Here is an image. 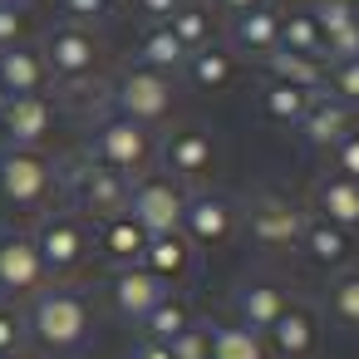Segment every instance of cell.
<instances>
[{
    "label": "cell",
    "instance_id": "cell-1",
    "mask_svg": "<svg viewBox=\"0 0 359 359\" xmlns=\"http://www.w3.org/2000/svg\"><path fill=\"white\" fill-rule=\"evenodd\" d=\"M25 339L45 354H79L94 334V300L79 285H45L25 300Z\"/></svg>",
    "mask_w": 359,
    "mask_h": 359
},
{
    "label": "cell",
    "instance_id": "cell-2",
    "mask_svg": "<svg viewBox=\"0 0 359 359\" xmlns=\"http://www.w3.org/2000/svg\"><path fill=\"white\" fill-rule=\"evenodd\" d=\"M158 143H163L158 128L133 123V118L104 109L94 118V128H89V153L84 158H94V163H104V168H114V172H123L133 182V177H143V172L158 168Z\"/></svg>",
    "mask_w": 359,
    "mask_h": 359
},
{
    "label": "cell",
    "instance_id": "cell-3",
    "mask_svg": "<svg viewBox=\"0 0 359 359\" xmlns=\"http://www.w3.org/2000/svg\"><path fill=\"white\" fill-rule=\"evenodd\" d=\"M128 187H133V182H128L123 172H114V168H104V163H94V158H79V163L60 168V192L69 197V212L84 217L89 226H99V222L128 212Z\"/></svg>",
    "mask_w": 359,
    "mask_h": 359
},
{
    "label": "cell",
    "instance_id": "cell-4",
    "mask_svg": "<svg viewBox=\"0 0 359 359\" xmlns=\"http://www.w3.org/2000/svg\"><path fill=\"white\" fill-rule=\"evenodd\" d=\"M0 197L15 212H45L60 197V163L40 148H6L0 143Z\"/></svg>",
    "mask_w": 359,
    "mask_h": 359
},
{
    "label": "cell",
    "instance_id": "cell-5",
    "mask_svg": "<svg viewBox=\"0 0 359 359\" xmlns=\"http://www.w3.org/2000/svg\"><path fill=\"white\" fill-rule=\"evenodd\" d=\"M30 241H35V256H40V266H45V276L55 285L69 280V276H79L89 266V256H94V231L69 207L65 212H45L40 226L30 231Z\"/></svg>",
    "mask_w": 359,
    "mask_h": 359
},
{
    "label": "cell",
    "instance_id": "cell-6",
    "mask_svg": "<svg viewBox=\"0 0 359 359\" xmlns=\"http://www.w3.org/2000/svg\"><path fill=\"white\" fill-rule=\"evenodd\" d=\"M109 109L133 118V123H148V128H163L177 109V84L172 74H158V69H138L128 65L114 84H109Z\"/></svg>",
    "mask_w": 359,
    "mask_h": 359
},
{
    "label": "cell",
    "instance_id": "cell-7",
    "mask_svg": "<svg viewBox=\"0 0 359 359\" xmlns=\"http://www.w3.org/2000/svg\"><path fill=\"white\" fill-rule=\"evenodd\" d=\"M40 55H45V69L55 84H89L104 65V50H99V35L84 30V25H50L45 40H40Z\"/></svg>",
    "mask_w": 359,
    "mask_h": 359
},
{
    "label": "cell",
    "instance_id": "cell-8",
    "mask_svg": "<svg viewBox=\"0 0 359 359\" xmlns=\"http://www.w3.org/2000/svg\"><path fill=\"white\" fill-rule=\"evenodd\" d=\"M187 192L177 177H168L163 168L133 177L128 187V217L148 231V236H168V231H182V207H187Z\"/></svg>",
    "mask_w": 359,
    "mask_h": 359
},
{
    "label": "cell",
    "instance_id": "cell-9",
    "mask_svg": "<svg viewBox=\"0 0 359 359\" xmlns=\"http://www.w3.org/2000/svg\"><path fill=\"white\" fill-rule=\"evenodd\" d=\"M158 168L168 177H177L182 187H197L217 168V138L207 128H197V123H182L158 143Z\"/></svg>",
    "mask_w": 359,
    "mask_h": 359
},
{
    "label": "cell",
    "instance_id": "cell-10",
    "mask_svg": "<svg viewBox=\"0 0 359 359\" xmlns=\"http://www.w3.org/2000/svg\"><path fill=\"white\" fill-rule=\"evenodd\" d=\"M241 226V207L226 197V192H207V187H192L187 192V207H182V236L192 246H226Z\"/></svg>",
    "mask_w": 359,
    "mask_h": 359
},
{
    "label": "cell",
    "instance_id": "cell-11",
    "mask_svg": "<svg viewBox=\"0 0 359 359\" xmlns=\"http://www.w3.org/2000/svg\"><path fill=\"white\" fill-rule=\"evenodd\" d=\"M168 295H172V285L158 280L148 266H114L109 280H104V300H109V310H114L118 320H128V325H138V320H143L148 310H158Z\"/></svg>",
    "mask_w": 359,
    "mask_h": 359
},
{
    "label": "cell",
    "instance_id": "cell-12",
    "mask_svg": "<svg viewBox=\"0 0 359 359\" xmlns=\"http://www.w3.org/2000/svg\"><path fill=\"white\" fill-rule=\"evenodd\" d=\"M45 285H50V276H45V266L35 256L30 231L6 226V231H0V300H6V305L11 300H30Z\"/></svg>",
    "mask_w": 359,
    "mask_h": 359
},
{
    "label": "cell",
    "instance_id": "cell-13",
    "mask_svg": "<svg viewBox=\"0 0 359 359\" xmlns=\"http://www.w3.org/2000/svg\"><path fill=\"white\" fill-rule=\"evenodd\" d=\"M305 222H310V217H305L295 202L276 197V192H261V197L246 207V231H251V241H256L261 251H295Z\"/></svg>",
    "mask_w": 359,
    "mask_h": 359
},
{
    "label": "cell",
    "instance_id": "cell-14",
    "mask_svg": "<svg viewBox=\"0 0 359 359\" xmlns=\"http://www.w3.org/2000/svg\"><path fill=\"white\" fill-rule=\"evenodd\" d=\"M295 295L285 290V280L280 276H246V280H236V290H231V310H236V325L241 330H251V334H266L280 315H285V305H290Z\"/></svg>",
    "mask_w": 359,
    "mask_h": 359
},
{
    "label": "cell",
    "instance_id": "cell-15",
    "mask_svg": "<svg viewBox=\"0 0 359 359\" xmlns=\"http://www.w3.org/2000/svg\"><path fill=\"white\" fill-rule=\"evenodd\" d=\"M320 334H325L320 310H315V305H305V300H290V305H285V315H280L261 339H266V354H271V359H315Z\"/></svg>",
    "mask_w": 359,
    "mask_h": 359
},
{
    "label": "cell",
    "instance_id": "cell-16",
    "mask_svg": "<svg viewBox=\"0 0 359 359\" xmlns=\"http://www.w3.org/2000/svg\"><path fill=\"white\" fill-rule=\"evenodd\" d=\"M55 99L50 94H25V99H6V114H0V133H6V148H45L55 133Z\"/></svg>",
    "mask_w": 359,
    "mask_h": 359
},
{
    "label": "cell",
    "instance_id": "cell-17",
    "mask_svg": "<svg viewBox=\"0 0 359 359\" xmlns=\"http://www.w3.org/2000/svg\"><path fill=\"white\" fill-rule=\"evenodd\" d=\"M295 251L315 266V271H349L354 261H359V236L354 231H344V226H330V222H320V217H310L305 222V231H300V241H295Z\"/></svg>",
    "mask_w": 359,
    "mask_h": 359
},
{
    "label": "cell",
    "instance_id": "cell-18",
    "mask_svg": "<svg viewBox=\"0 0 359 359\" xmlns=\"http://www.w3.org/2000/svg\"><path fill=\"white\" fill-rule=\"evenodd\" d=\"M0 89H6V99L50 94V69H45L40 45L20 40V45H11V50H0Z\"/></svg>",
    "mask_w": 359,
    "mask_h": 359
},
{
    "label": "cell",
    "instance_id": "cell-19",
    "mask_svg": "<svg viewBox=\"0 0 359 359\" xmlns=\"http://www.w3.org/2000/svg\"><path fill=\"white\" fill-rule=\"evenodd\" d=\"M226 35H231V50H236V55L266 60V55H271V50L280 45V6L261 0L256 11H241V15H231Z\"/></svg>",
    "mask_w": 359,
    "mask_h": 359
},
{
    "label": "cell",
    "instance_id": "cell-20",
    "mask_svg": "<svg viewBox=\"0 0 359 359\" xmlns=\"http://www.w3.org/2000/svg\"><path fill=\"white\" fill-rule=\"evenodd\" d=\"M349 128H354V109H344V104H339V99H330L325 89L310 99V109H305V114H300V123H295V133H300L310 148H325V153H330Z\"/></svg>",
    "mask_w": 359,
    "mask_h": 359
},
{
    "label": "cell",
    "instance_id": "cell-21",
    "mask_svg": "<svg viewBox=\"0 0 359 359\" xmlns=\"http://www.w3.org/2000/svg\"><path fill=\"white\" fill-rule=\"evenodd\" d=\"M310 197H315V217H320V222L344 226V231H359V182H354V177L320 172Z\"/></svg>",
    "mask_w": 359,
    "mask_h": 359
},
{
    "label": "cell",
    "instance_id": "cell-22",
    "mask_svg": "<svg viewBox=\"0 0 359 359\" xmlns=\"http://www.w3.org/2000/svg\"><path fill=\"white\" fill-rule=\"evenodd\" d=\"M192 89H202V94H217V89H226L231 79H236V50L226 45V40H212V45H202V50H192L187 60H182V69H177Z\"/></svg>",
    "mask_w": 359,
    "mask_h": 359
},
{
    "label": "cell",
    "instance_id": "cell-23",
    "mask_svg": "<svg viewBox=\"0 0 359 359\" xmlns=\"http://www.w3.org/2000/svg\"><path fill=\"white\" fill-rule=\"evenodd\" d=\"M94 246H99V256H104L109 266H138V261H143V246H148V231H143L128 212H118V217L99 222Z\"/></svg>",
    "mask_w": 359,
    "mask_h": 359
},
{
    "label": "cell",
    "instance_id": "cell-24",
    "mask_svg": "<svg viewBox=\"0 0 359 359\" xmlns=\"http://www.w3.org/2000/svg\"><path fill=\"white\" fill-rule=\"evenodd\" d=\"M192 241L182 236V231H168V236H148V246H143V261L138 266H148L158 280H187L192 276Z\"/></svg>",
    "mask_w": 359,
    "mask_h": 359
},
{
    "label": "cell",
    "instance_id": "cell-25",
    "mask_svg": "<svg viewBox=\"0 0 359 359\" xmlns=\"http://www.w3.org/2000/svg\"><path fill=\"white\" fill-rule=\"evenodd\" d=\"M261 65H266V79H285V84H295V89H310V94H320V89H325V74H330L325 60L295 55V50H280V45H276Z\"/></svg>",
    "mask_w": 359,
    "mask_h": 359
},
{
    "label": "cell",
    "instance_id": "cell-26",
    "mask_svg": "<svg viewBox=\"0 0 359 359\" xmlns=\"http://www.w3.org/2000/svg\"><path fill=\"white\" fill-rule=\"evenodd\" d=\"M197 325V310H192V300L187 295H168L158 310H148L143 320H138V330H143V344H172L182 330H192Z\"/></svg>",
    "mask_w": 359,
    "mask_h": 359
},
{
    "label": "cell",
    "instance_id": "cell-27",
    "mask_svg": "<svg viewBox=\"0 0 359 359\" xmlns=\"http://www.w3.org/2000/svg\"><path fill=\"white\" fill-rule=\"evenodd\" d=\"M177 40H182V50L192 55V50H202V45H212L222 30H217V15H212V6H207V0H182V6L163 20Z\"/></svg>",
    "mask_w": 359,
    "mask_h": 359
},
{
    "label": "cell",
    "instance_id": "cell-28",
    "mask_svg": "<svg viewBox=\"0 0 359 359\" xmlns=\"http://www.w3.org/2000/svg\"><path fill=\"white\" fill-rule=\"evenodd\" d=\"M182 60H187V50H182V40L168 25H148L143 40H138V55H133L138 69H158V74H177Z\"/></svg>",
    "mask_w": 359,
    "mask_h": 359
},
{
    "label": "cell",
    "instance_id": "cell-29",
    "mask_svg": "<svg viewBox=\"0 0 359 359\" xmlns=\"http://www.w3.org/2000/svg\"><path fill=\"white\" fill-rule=\"evenodd\" d=\"M310 89H295V84H285V79H266L261 84V109H266V118L271 123H285V128H295L300 123V114L310 109Z\"/></svg>",
    "mask_w": 359,
    "mask_h": 359
},
{
    "label": "cell",
    "instance_id": "cell-30",
    "mask_svg": "<svg viewBox=\"0 0 359 359\" xmlns=\"http://www.w3.org/2000/svg\"><path fill=\"white\" fill-rule=\"evenodd\" d=\"M207 334H212V354H207V359H271V354H266V339L251 334V330H241L236 320L207 325Z\"/></svg>",
    "mask_w": 359,
    "mask_h": 359
},
{
    "label": "cell",
    "instance_id": "cell-31",
    "mask_svg": "<svg viewBox=\"0 0 359 359\" xmlns=\"http://www.w3.org/2000/svg\"><path fill=\"white\" fill-rule=\"evenodd\" d=\"M280 50H295V55H315V60H325V35H320L310 6H300V11H280Z\"/></svg>",
    "mask_w": 359,
    "mask_h": 359
},
{
    "label": "cell",
    "instance_id": "cell-32",
    "mask_svg": "<svg viewBox=\"0 0 359 359\" xmlns=\"http://www.w3.org/2000/svg\"><path fill=\"white\" fill-rule=\"evenodd\" d=\"M325 310H330L334 325L359 330V271H354V266L330 276V285H325Z\"/></svg>",
    "mask_w": 359,
    "mask_h": 359
},
{
    "label": "cell",
    "instance_id": "cell-33",
    "mask_svg": "<svg viewBox=\"0 0 359 359\" xmlns=\"http://www.w3.org/2000/svg\"><path fill=\"white\" fill-rule=\"evenodd\" d=\"M325 94L339 99L344 109H359V60H339L325 74Z\"/></svg>",
    "mask_w": 359,
    "mask_h": 359
},
{
    "label": "cell",
    "instance_id": "cell-34",
    "mask_svg": "<svg viewBox=\"0 0 359 359\" xmlns=\"http://www.w3.org/2000/svg\"><path fill=\"white\" fill-rule=\"evenodd\" d=\"M55 11H60L65 25H84V30H94V25H104L114 15L109 0H55Z\"/></svg>",
    "mask_w": 359,
    "mask_h": 359
},
{
    "label": "cell",
    "instance_id": "cell-35",
    "mask_svg": "<svg viewBox=\"0 0 359 359\" xmlns=\"http://www.w3.org/2000/svg\"><path fill=\"white\" fill-rule=\"evenodd\" d=\"M30 35V6H15V0H0V50H11Z\"/></svg>",
    "mask_w": 359,
    "mask_h": 359
},
{
    "label": "cell",
    "instance_id": "cell-36",
    "mask_svg": "<svg viewBox=\"0 0 359 359\" xmlns=\"http://www.w3.org/2000/svg\"><path fill=\"white\" fill-rule=\"evenodd\" d=\"M330 172H339V177H354L359 182V123L330 148Z\"/></svg>",
    "mask_w": 359,
    "mask_h": 359
},
{
    "label": "cell",
    "instance_id": "cell-37",
    "mask_svg": "<svg viewBox=\"0 0 359 359\" xmlns=\"http://www.w3.org/2000/svg\"><path fill=\"white\" fill-rule=\"evenodd\" d=\"M168 354H172V359H207V354H212V334H207V325L197 320L192 330H182V334L168 344Z\"/></svg>",
    "mask_w": 359,
    "mask_h": 359
},
{
    "label": "cell",
    "instance_id": "cell-38",
    "mask_svg": "<svg viewBox=\"0 0 359 359\" xmlns=\"http://www.w3.org/2000/svg\"><path fill=\"white\" fill-rule=\"evenodd\" d=\"M20 349H25V315L0 300V354H20Z\"/></svg>",
    "mask_w": 359,
    "mask_h": 359
},
{
    "label": "cell",
    "instance_id": "cell-39",
    "mask_svg": "<svg viewBox=\"0 0 359 359\" xmlns=\"http://www.w3.org/2000/svg\"><path fill=\"white\" fill-rule=\"evenodd\" d=\"M177 6H182V0H133V11H138L148 25H163V20H168Z\"/></svg>",
    "mask_w": 359,
    "mask_h": 359
},
{
    "label": "cell",
    "instance_id": "cell-40",
    "mask_svg": "<svg viewBox=\"0 0 359 359\" xmlns=\"http://www.w3.org/2000/svg\"><path fill=\"white\" fill-rule=\"evenodd\" d=\"M217 11H226V15H241V11H256L261 0H212Z\"/></svg>",
    "mask_w": 359,
    "mask_h": 359
},
{
    "label": "cell",
    "instance_id": "cell-41",
    "mask_svg": "<svg viewBox=\"0 0 359 359\" xmlns=\"http://www.w3.org/2000/svg\"><path fill=\"white\" fill-rule=\"evenodd\" d=\"M138 359H172V354H168V344H143Z\"/></svg>",
    "mask_w": 359,
    "mask_h": 359
},
{
    "label": "cell",
    "instance_id": "cell-42",
    "mask_svg": "<svg viewBox=\"0 0 359 359\" xmlns=\"http://www.w3.org/2000/svg\"><path fill=\"white\" fill-rule=\"evenodd\" d=\"M109 11H133V0H109Z\"/></svg>",
    "mask_w": 359,
    "mask_h": 359
},
{
    "label": "cell",
    "instance_id": "cell-43",
    "mask_svg": "<svg viewBox=\"0 0 359 359\" xmlns=\"http://www.w3.org/2000/svg\"><path fill=\"white\" fill-rule=\"evenodd\" d=\"M0 114H6V89H0Z\"/></svg>",
    "mask_w": 359,
    "mask_h": 359
},
{
    "label": "cell",
    "instance_id": "cell-44",
    "mask_svg": "<svg viewBox=\"0 0 359 359\" xmlns=\"http://www.w3.org/2000/svg\"><path fill=\"white\" fill-rule=\"evenodd\" d=\"M0 359H25V354H0Z\"/></svg>",
    "mask_w": 359,
    "mask_h": 359
},
{
    "label": "cell",
    "instance_id": "cell-45",
    "mask_svg": "<svg viewBox=\"0 0 359 359\" xmlns=\"http://www.w3.org/2000/svg\"><path fill=\"white\" fill-rule=\"evenodd\" d=\"M349 6H354V15H359V0H349Z\"/></svg>",
    "mask_w": 359,
    "mask_h": 359
},
{
    "label": "cell",
    "instance_id": "cell-46",
    "mask_svg": "<svg viewBox=\"0 0 359 359\" xmlns=\"http://www.w3.org/2000/svg\"><path fill=\"white\" fill-rule=\"evenodd\" d=\"M15 6H30V0H15Z\"/></svg>",
    "mask_w": 359,
    "mask_h": 359
},
{
    "label": "cell",
    "instance_id": "cell-47",
    "mask_svg": "<svg viewBox=\"0 0 359 359\" xmlns=\"http://www.w3.org/2000/svg\"><path fill=\"white\" fill-rule=\"evenodd\" d=\"M207 6H212V0H207Z\"/></svg>",
    "mask_w": 359,
    "mask_h": 359
}]
</instances>
